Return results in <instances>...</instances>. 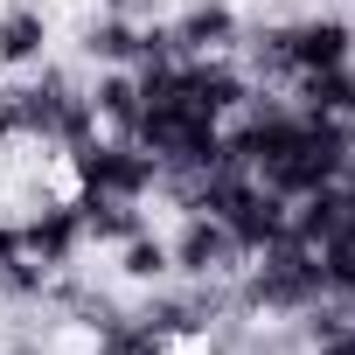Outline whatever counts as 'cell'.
Listing matches in <instances>:
<instances>
[{
	"instance_id": "6da1fadb",
	"label": "cell",
	"mask_w": 355,
	"mask_h": 355,
	"mask_svg": "<svg viewBox=\"0 0 355 355\" xmlns=\"http://www.w3.org/2000/svg\"><path fill=\"white\" fill-rule=\"evenodd\" d=\"M167 258H174V272H182L189 286H230V279H244V265H251V251L230 237V223L223 216H182V230L167 237Z\"/></svg>"
},
{
	"instance_id": "7a4b0ae2",
	"label": "cell",
	"mask_w": 355,
	"mask_h": 355,
	"mask_svg": "<svg viewBox=\"0 0 355 355\" xmlns=\"http://www.w3.org/2000/svg\"><path fill=\"white\" fill-rule=\"evenodd\" d=\"M279 49H286V84H293V77H313V70H341L355 56V28L341 15H313V21L279 28Z\"/></svg>"
},
{
	"instance_id": "3957f363",
	"label": "cell",
	"mask_w": 355,
	"mask_h": 355,
	"mask_svg": "<svg viewBox=\"0 0 355 355\" xmlns=\"http://www.w3.org/2000/svg\"><path fill=\"white\" fill-rule=\"evenodd\" d=\"M237 35L244 28H237V15L223 8V0H196V8L167 28V42H174L182 63H230L237 56Z\"/></svg>"
},
{
	"instance_id": "277c9868",
	"label": "cell",
	"mask_w": 355,
	"mask_h": 355,
	"mask_svg": "<svg viewBox=\"0 0 355 355\" xmlns=\"http://www.w3.org/2000/svg\"><path fill=\"white\" fill-rule=\"evenodd\" d=\"M42 42H49L42 8H35V0H15V8L0 15V63H8V70H28V63H42Z\"/></svg>"
},
{
	"instance_id": "5b68a950",
	"label": "cell",
	"mask_w": 355,
	"mask_h": 355,
	"mask_svg": "<svg viewBox=\"0 0 355 355\" xmlns=\"http://www.w3.org/2000/svg\"><path fill=\"white\" fill-rule=\"evenodd\" d=\"M84 56H91L98 70H132V56H139V28L119 21V15H105V21L84 28Z\"/></svg>"
},
{
	"instance_id": "8992f818",
	"label": "cell",
	"mask_w": 355,
	"mask_h": 355,
	"mask_svg": "<svg viewBox=\"0 0 355 355\" xmlns=\"http://www.w3.org/2000/svg\"><path fill=\"white\" fill-rule=\"evenodd\" d=\"M167 272H174V258H167V237L160 230H139V237L119 244V279L125 286H160Z\"/></svg>"
},
{
	"instance_id": "52a82bcc",
	"label": "cell",
	"mask_w": 355,
	"mask_h": 355,
	"mask_svg": "<svg viewBox=\"0 0 355 355\" xmlns=\"http://www.w3.org/2000/svg\"><path fill=\"white\" fill-rule=\"evenodd\" d=\"M153 8H160V0H105V15H119V21H132V28H146Z\"/></svg>"
},
{
	"instance_id": "ba28073f",
	"label": "cell",
	"mask_w": 355,
	"mask_h": 355,
	"mask_svg": "<svg viewBox=\"0 0 355 355\" xmlns=\"http://www.w3.org/2000/svg\"><path fill=\"white\" fill-rule=\"evenodd\" d=\"M15 258V223H0V265Z\"/></svg>"
}]
</instances>
